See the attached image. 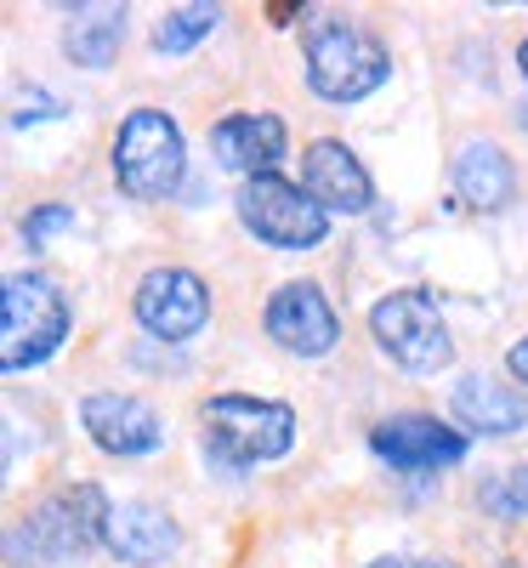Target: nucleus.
I'll return each mask as SVG.
<instances>
[{
  "mask_svg": "<svg viewBox=\"0 0 528 568\" xmlns=\"http://www.w3.org/2000/svg\"><path fill=\"white\" fill-rule=\"evenodd\" d=\"M109 517H114V506L103 500L98 484H74V489H58L45 506H34L18 546H29V557H40V562H63L85 546L109 540Z\"/></svg>",
  "mask_w": 528,
  "mask_h": 568,
  "instance_id": "39448f33",
  "label": "nucleus"
},
{
  "mask_svg": "<svg viewBox=\"0 0 528 568\" xmlns=\"http://www.w3.org/2000/svg\"><path fill=\"white\" fill-rule=\"evenodd\" d=\"M375 455L393 460L398 471H431V466H455L466 455V438L438 426L431 415H393L369 433Z\"/></svg>",
  "mask_w": 528,
  "mask_h": 568,
  "instance_id": "9d476101",
  "label": "nucleus"
},
{
  "mask_svg": "<svg viewBox=\"0 0 528 568\" xmlns=\"http://www.w3.org/2000/svg\"><path fill=\"white\" fill-rule=\"evenodd\" d=\"M136 318L165 342H187L200 336L205 318H211V296H205V278L187 273V267H154L149 278L136 284Z\"/></svg>",
  "mask_w": 528,
  "mask_h": 568,
  "instance_id": "6e6552de",
  "label": "nucleus"
},
{
  "mask_svg": "<svg viewBox=\"0 0 528 568\" xmlns=\"http://www.w3.org/2000/svg\"><path fill=\"white\" fill-rule=\"evenodd\" d=\"M205 420V444L211 455H222L227 466H256V460H278L296 444V409L291 404H267V398H245V393H222L200 409Z\"/></svg>",
  "mask_w": 528,
  "mask_h": 568,
  "instance_id": "f257e3e1",
  "label": "nucleus"
},
{
  "mask_svg": "<svg viewBox=\"0 0 528 568\" xmlns=\"http://www.w3.org/2000/svg\"><path fill=\"white\" fill-rule=\"evenodd\" d=\"M484 506L495 517H528V466H506L495 484H484Z\"/></svg>",
  "mask_w": 528,
  "mask_h": 568,
  "instance_id": "6ab92c4d",
  "label": "nucleus"
},
{
  "mask_svg": "<svg viewBox=\"0 0 528 568\" xmlns=\"http://www.w3.org/2000/svg\"><path fill=\"white\" fill-rule=\"evenodd\" d=\"M387 52L353 23H335V18H318L307 29V80L318 98L329 103H358L369 91L387 80Z\"/></svg>",
  "mask_w": 528,
  "mask_h": 568,
  "instance_id": "7ed1b4c3",
  "label": "nucleus"
},
{
  "mask_svg": "<svg viewBox=\"0 0 528 568\" xmlns=\"http://www.w3.org/2000/svg\"><path fill=\"white\" fill-rule=\"evenodd\" d=\"M517 63H522V74H528V40L517 45Z\"/></svg>",
  "mask_w": 528,
  "mask_h": 568,
  "instance_id": "5701e85b",
  "label": "nucleus"
},
{
  "mask_svg": "<svg viewBox=\"0 0 528 568\" xmlns=\"http://www.w3.org/2000/svg\"><path fill=\"white\" fill-rule=\"evenodd\" d=\"M369 329H375V342L415 375H431V369H444L455 358L449 324H444L438 307H431L426 291H393L387 302H375Z\"/></svg>",
  "mask_w": 528,
  "mask_h": 568,
  "instance_id": "0eeeda50",
  "label": "nucleus"
},
{
  "mask_svg": "<svg viewBox=\"0 0 528 568\" xmlns=\"http://www.w3.org/2000/svg\"><path fill=\"white\" fill-rule=\"evenodd\" d=\"M109 546L125 562H165L182 546V529L171 524L160 506L131 500V506H114V517H109Z\"/></svg>",
  "mask_w": 528,
  "mask_h": 568,
  "instance_id": "4468645a",
  "label": "nucleus"
},
{
  "mask_svg": "<svg viewBox=\"0 0 528 568\" xmlns=\"http://www.w3.org/2000/svg\"><path fill=\"white\" fill-rule=\"evenodd\" d=\"M267 336L284 347V353H302V358H318L335 347L342 324H335L329 302L318 284H284V291L267 302Z\"/></svg>",
  "mask_w": 528,
  "mask_h": 568,
  "instance_id": "1a4fd4ad",
  "label": "nucleus"
},
{
  "mask_svg": "<svg viewBox=\"0 0 528 568\" xmlns=\"http://www.w3.org/2000/svg\"><path fill=\"white\" fill-rule=\"evenodd\" d=\"M120 29H125V18H120L114 7H91V12H80V18L69 23V52H74V63L103 69V63L114 58V45H120Z\"/></svg>",
  "mask_w": 528,
  "mask_h": 568,
  "instance_id": "f3484780",
  "label": "nucleus"
},
{
  "mask_svg": "<svg viewBox=\"0 0 528 568\" xmlns=\"http://www.w3.org/2000/svg\"><path fill=\"white\" fill-rule=\"evenodd\" d=\"M114 171H120V187L136 194V200L176 194V182H182V131L165 114H154V109H136L120 125Z\"/></svg>",
  "mask_w": 528,
  "mask_h": 568,
  "instance_id": "423d86ee",
  "label": "nucleus"
},
{
  "mask_svg": "<svg viewBox=\"0 0 528 568\" xmlns=\"http://www.w3.org/2000/svg\"><path fill=\"white\" fill-rule=\"evenodd\" d=\"M455 415L471 433H517V426H528V398L506 382H489V375H466L455 387Z\"/></svg>",
  "mask_w": 528,
  "mask_h": 568,
  "instance_id": "dca6fc26",
  "label": "nucleus"
},
{
  "mask_svg": "<svg viewBox=\"0 0 528 568\" xmlns=\"http://www.w3.org/2000/svg\"><path fill=\"white\" fill-rule=\"evenodd\" d=\"M522 131H528V103H522Z\"/></svg>",
  "mask_w": 528,
  "mask_h": 568,
  "instance_id": "b1692460",
  "label": "nucleus"
},
{
  "mask_svg": "<svg viewBox=\"0 0 528 568\" xmlns=\"http://www.w3.org/2000/svg\"><path fill=\"white\" fill-rule=\"evenodd\" d=\"M211 149L227 171L273 176V165L284 160V120L278 114H233L211 131Z\"/></svg>",
  "mask_w": 528,
  "mask_h": 568,
  "instance_id": "f8f14e48",
  "label": "nucleus"
},
{
  "mask_svg": "<svg viewBox=\"0 0 528 568\" xmlns=\"http://www.w3.org/2000/svg\"><path fill=\"white\" fill-rule=\"evenodd\" d=\"M455 187H460L466 205L500 211L511 200L517 176H511V165H506V154L495 149V142H477L471 136V142H460V154H455Z\"/></svg>",
  "mask_w": 528,
  "mask_h": 568,
  "instance_id": "2eb2a0df",
  "label": "nucleus"
},
{
  "mask_svg": "<svg viewBox=\"0 0 528 568\" xmlns=\"http://www.w3.org/2000/svg\"><path fill=\"white\" fill-rule=\"evenodd\" d=\"M0 364L7 369H29L40 358H52L58 342L69 336V302L45 273H18L7 278L0 296Z\"/></svg>",
  "mask_w": 528,
  "mask_h": 568,
  "instance_id": "f03ea898",
  "label": "nucleus"
},
{
  "mask_svg": "<svg viewBox=\"0 0 528 568\" xmlns=\"http://www.w3.org/2000/svg\"><path fill=\"white\" fill-rule=\"evenodd\" d=\"M302 182H307V194L324 211H369V176H364V165L342 149V142H329V136L307 149Z\"/></svg>",
  "mask_w": 528,
  "mask_h": 568,
  "instance_id": "ddd939ff",
  "label": "nucleus"
},
{
  "mask_svg": "<svg viewBox=\"0 0 528 568\" xmlns=\"http://www.w3.org/2000/svg\"><path fill=\"white\" fill-rule=\"evenodd\" d=\"M369 568H455V562H431V557H380Z\"/></svg>",
  "mask_w": 528,
  "mask_h": 568,
  "instance_id": "412c9836",
  "label": "nucleus"
},
{
  "mask_svg": "<svg viewBox=\"0 0 528 568\" xmlns=\"http://www.w3.org/2000/svg\"><path fill=\"white\" fill-rule=\"evenodd\" d=\"M69 222H74V211H69V205H45V211H34V216L23 222V240H29V245H40L45 233H58V227H69Z\"/></svg>",
  "mask_w": 528,
  "mask_h": 568,
  "instance_id": "aec40b11",
  "label": "nucleus"
},
{
  "mask_svg": "<svg viewBox=\"0 0 528 568\" xmlns=\"http://www.w3.org/2000/svg\"><path fill=\"white\" fill-rule=\"evenodd\" d=\"M80 420H85V433L98 438L109 455H149L165 438L154 404H142L131 393H91L85 409H80Z\"/></svg>",
  "mask_w": 528,
  "mask_h": 568,
  "instance_id": "9b49d317",
  "label": "nucleus"
},
{
  "mask_svg": "<svg viewBox=\"0 0 528 568\" xmlns=\"http://www.w3.org/2000/svg\"><path fill=\"white\" fill-rule=\"evenodd\" d=\"M506 369L517 375V382H528V342H517V347L506 353Z\"/></svg>",
  "mask_w": 528,
  "mask_h": 568,
  "instance_id": "4be33fe9",
  "label": "nucleus"
},
{
  "mask_svg": "<svg viewBox=\"0 0 528 568\" xmlns=\"http://www.w3.org/2000/svg\"><path fill=\"white\" fill-rule=\"evenodd\" d=\"M216 18H222L216 7H182V12H171V18L154 29V45H160V52H187L200 34L216 29Z\"/></svg>",
  "mask_w": 528,
  "mask_h": 568,
  "instance_id": "a211bd4d",
  "label": "nucleus"
},
{
  "mask_svg": "<svg viewBox=\"0 0 528 568\" xmlns=\"http://www.w3.org/2000/svg\"><path fill=\"white\" fill-rule=\"evenodd\" d=\"M238 222L278 251H313L329 233V211L284 176H251L238 187Z\"/></svg>",
  "mask_w": 528,
  "mask_h": 568,
  "instance_id": "20e7f679",
  "label": "nucleus"
}]
</instances>
